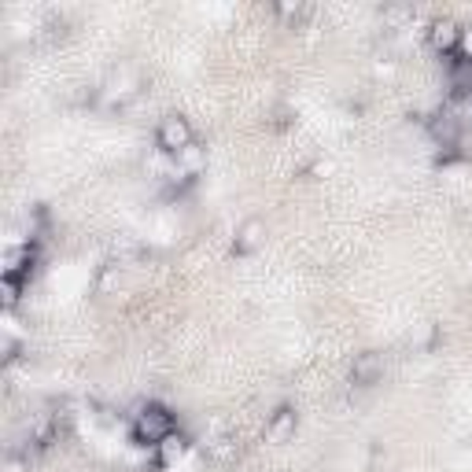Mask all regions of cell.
<instances>
[{"label": "cell", "mask_w": 472, "mask_h": 472, "mask_svg": "<svg viewBox=\"0 0 472 472\" xmlns=\"http://www.w3.org/2000/svg\"><path fill=\"white\" fill-rule=\"evenodd\" d=\"M461 30H465V26H458L454 19H436V23L428 26V41H431V49L443 52V56H458V49H461Z\"/></svg>", "instance_id": "3"}, {"label": "cell", "mask_w": 472, "mask_h": 472, "mask_svg": "<svg viewBox=\"0 0 472 472\" xmlns=\"http://www.w3.org/2000/svg\"><path fill=\"white\" fill-rule=\"evenodd\" d=\"M292 431H295V410L292 406H281V410H273L269 413V424H266V436L269 440H288L292 436Z\"/></svg>", "instance_id": "8"}, {"label": "cell", "mask_w": 472, "mask_h": 472, "mask_svg": "<svg viewBox=\"0 0 472 472\" xmlns=\"http://www.w3.org/2000/svg\"><path fill=\"white\" fill-rule=\"evenodd\" d=\"M155 454H159L163 465H177V461L188 454V440L181 436V431H170V436H167L159 447H155Z\"/></svg>", "instance_id": "9"}, {"label": "cell", "mask_w": 472, "mask_h": 472, "mask_svg": "<svg viewBox=\"0 0 472 472\" xmlns=\"http://www.w3.org/2000/svg\"><path fill=\"white\" fill-rule=\"evenodd\" d=\"M170 431H177V424H174V413L167 410V406H159V403H144V406H137V413H133V440L141 443V447H159Z\"/></svg>", "instance_id": "1"}, {"label": "cell", "mask_w": 472, "mask_h": 472, "mask_svg": "<svg viewBox=\"0 0 472 472\" xmlns=\"http://www.w3.org/2000/svg\"><path fill=\"white\" fill-rule=\"evenodd\" d=\"M155 144H159L163 155H181L188 144H195V133H192V123L185 114H167L159 118V126H155Z\"/></svg>", "instance_id": "2"}, {"label": "cell", "mask_w": 472, "mask_h": 472, "mask_svg": "<svg viewBox=\"0 0 472 472\" xmlns=\"http://www.w3.org/2000/svg\"><path fill=\"white\" fill-rule=\"evenodd\" d=\"M33 259H37V255H33L30 244H23V248H8V255H5V277L23 285V277L33 269Z\"/></svg>", "instance_id": "7"}, {"label": "cell", "mask_w": 472, "mask_h": 472, "mask_svg": "<svg viewBox=\"0 0 472 472\" xmlns=\"http://www.w3.org/2000/svg\"><path fill=\"white\" fill-rule=\"evenodd\" d=\"M428 137L436 141V148H458V141H461V118L454 111H440L436 118H428Z\"/></svg>", "instance_id": "4"}, {"label": "cell", "mask_w": 472, "mask_h": 472, "mask_svg": "<svg viewBox=\"0 0 472 472\" xmlns=\"http://www.w3.org/2000/svg\"><path fill=\"white\" fill-rule=\"evenodd\" d=\"M137 93V82H133V74L130 70H118V74H111L107 77V86H104V93H100V100L104 104H123V100H130Z\"/></svg>", "instance_id": "6"}, {"label": "cell", "mask_w": 472, "mask_h": 472, "mask_svg": "<svg viewBox=\"0 0 472 472\" xmlns=\"http://www.w3.org/2000/svg\"><path fill=\"white\" fill-rule=\"evenodd\" d=\"M384 373V359L377 350H366V354H354V366H350V380L359 384V387H369L377 384Z\"/></svg>", "instance_id": "5"}, {"label": "cell", "mask_w": 472, "mask_h": 472, "mask_svg": "<svg viewBox=\"0 0 472 472\" xmlns=\"http://www.w3.org/2000/svg\"><path fill=\"white\" fill-rule=\"evenodd\" d=\"M262 222H248L241 232H236V251H255L262 244Z\"/></svg>", "instance_id": "10"}, {"label": "cell", "mask_w": 472, "mask_h": 472, "mask_svg": "<svg viewBox=\"0 0 472 472\" xmlns=\"http://www.w3.org/2000/svg\"><path fill=\"white\" fill-rule=\"evenodd\" d=\"M277 15H281V19H303L306 8H303V5H277Z\"/></svg>", "instance_id": "12"}, {"label": "cell", "mask_w": 472, "mask_h": 472, "mask_svg": "<svg viewBox=\"0 0 472 472\" xmlns=\"http://www.w3.org/2000/svg\"><path fill=\"white\" fill-rule=\"evenodd\" d=\"M458 56L472 63V26H465V30H461V49H458Z\"/></svg>", "instance_id": "11"}]
</instances>
